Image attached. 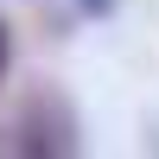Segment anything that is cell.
Returning a JSON list of instances; mask_svg holds the SVG:
<instances>
[{"instance_id": "2", "label": "cell", "mask_w": 159, "mask_h": 159, "mask_svg": "<svg viewBox=\"0 0 159 159\" xmlns=\"http://www.w3.org/2000/svg\"><path fill=\"white\" fill-rule=\"evenodd\" d=\"M115 0H76V19H108Z\"/></svg>"}, {"instance_id": "3", "label": "cell", "mask_w": 159, "mask_h": 159, "mask_svg": "<svg viewBox=\"0 0 159 159\" xmlns=\"http://www.w3.org/2000/svg\"><path fill=\"white\" fill-rule=\"evenodd\" d=\"M7 70H13V25L0 19V83H7Z\"/></svg>"}, {"instance_id": "1", "label": "cell", "mask_w": 159, "mask_h": 159, "mask_svg": "<svg viewBox=\"0 0 159 159\" xmlns=\"http://www.w3.org/2000/svg\"><path fill=\"white\" fill-rule=\"evenodd\" d=\"M13 140H19L25 159H76L83 153V121H76L70 96L57 83H32L19 102V121H13Z\"/></svg>"}]
</instances>
